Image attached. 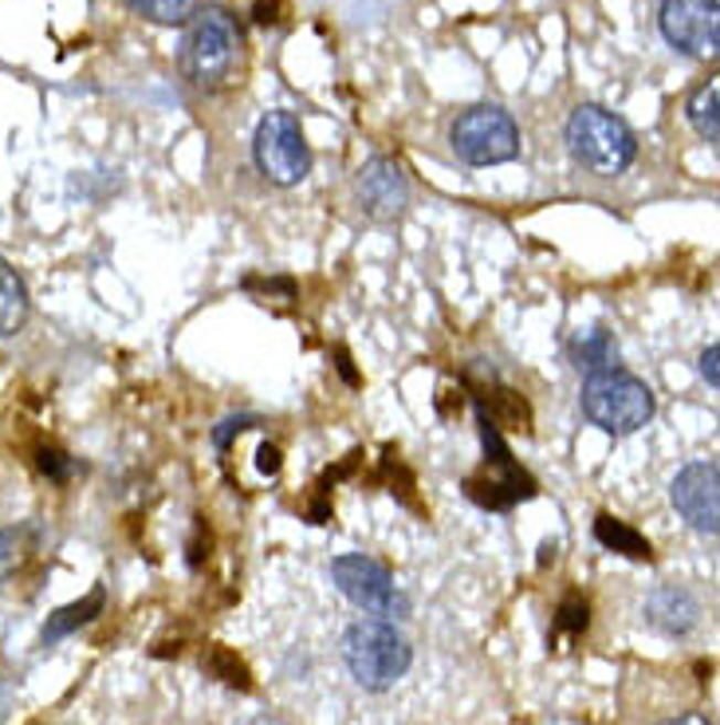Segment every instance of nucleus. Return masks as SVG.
I'll use <instances>...</instances> for the list:
<instances>
[{
    "mask_svg": "<svg viewBox=\"0 0 720 725\" xmlns=\"http://www.w3.org/2000/svg\"><path fill=\"white\" fill-rule=\"evenodd\" d=\"M331 576L342 596L351 599L354 608L367 611V616H410V599L394 588L390 571L379 560H370L362 553H347L339 560H331Z\"/></svg>",
    "mask_w": 720,
    "mask_h": 725,
    "instance_id": "nucleus-7",
    "label": "nucleus"
},
{
    "mask_svg": "<svg viewBox=\"0 0 720 725\" xmlns=\"http://www.w3.org/2000/svg\"><path fill=\"white\" fill-rule=\"evenodd\" d=\"M453 155L468 166H500L512 162L520 155V127L505 107L480 103L457 115V123L449 127Z\"/></svg>",
    "mask_w": 720,
    "mask_h": 725,
    "instance_id": "nucleus-5",
    "label": "nucleus"
},
{
    "mask_svg": "<svg viewBox=\"0 0 720 725\" xmlns=\"http://www.w3.org/2000/svg\"><path fill=\"white\" fill-rule=\"evenodd\" d=\"M99 611H103V588H95L91 596H83L80 603H67L64 611H55V616L47 619V627H44V647L55 643V639H64V634H72L75 627L91 623Z\"/></svg>",
    "mask_w": 720,
    "mask_h": 725,
    "instance_id": "nucleus-17",
    "label": "nucleus"
},
{
    "mask_svg": "<svg viewBox=\"0 0 720 725\" xmlns=\"http://www.w3.org/2000/svg\"><path fill=\"white\" fill-rule=\"evenodd\" d=\"M20 564V533L17 528H0V580L12 576Z\"/></svg>",
    "mask_w": 720,
    "mask_h": 725,
    "instance_id": "nucleus-20",
    "label": "nucleus"
},
{
    "mask_svg": "<svg viewBox=\"0 0 720 725\" xmlns=\"http://www.w3.org/2000/svg\"><path fill=\"white\" fill-rule=\"evenodd\" d=\"M661 36L685 55H717L720 44V4L717 0H661Z\"/></svg>",
    "mask_w": 720,
    "mask_h": 725,
    "instance_id": "nucleus-8",
    "label": "nucleus"
},
{
    "mask_svg": "<svg viewBox=\"0 0 720 725\" xmlns=\"http://www.w3.org/2000/svg\"><path fill=\"white\" fill-rule=\"evenodd\" d=\"M253 158L261 174L276 186H299L311 170V155H307L304 130L292 111H268L261 118L253 138Z\"/></svg>",
    "mask_w": 720,
    "mask_h": 725,
    "instance_id": "nucleus-6",
    "label": "nucleus"
},
{
    "mask_svg": "<svg viewBox=\"0 0 720 725\" xmlns=\"http://www.w3.org/2000/svg\"><path fill=\"white\" fill-rule=\"evenodd\" d=\"M28 312H32V300H28L24 281H20L17 269L0 256V339L17 336L20 327L28 324Z\"/></svg>",
    "mask_w": 720,
    "mask_h": 725,
    "instance_id": "nucleus-13",
    "label": "nucleus"
},
{
    "mask_svg": "<svg viewBox=\"0 0 720 725\" xmlns=\"http://www.w3.org/2000/svg\"><path fill=\"white\" fill-rule=\"evenodd\" d=\"M127 9L153 24H181L193 17V0H127Z\"/></svg>",
    "mask_w": 720,
    "mask_h": 725,
    "instance_id": "nucleus-18",
    "label": "nucleus"
},
{
    "mask_svg": "<svg viewBox=\"0 0 720 725\" xmlns=\"http://www.w3.org/2000/svg\"><path fill=\"white\" fill-rule=\"evenodd\" d=\"M717 359H720V347H717V344H709V347H705V351H701V375H705V379H709V387H717V382H720V375H717Z\"/></svg>",
    "mask_w": 720,
    "mask_h": 725,
    "instance_id": "nucleus-24",
    "label": "nucleus"
},
{
    "mask_svg": "<svg viewBox=\"0 0 720 725\" xmlns=\"http://www.w3.org/2000/svg\"><path fill=\"white\" fill-rule=\"evenodd\" d=\"M209 671L221 674V682H229V686L248 690V671H244V662L233 659L225 647H216V651H213V659H209Z\"/></svg>",
    "mask_w": 720,
    "mask_h": 725,
    "instance_id": "nucleus-19",
    "label": "nucleus"
},
{
    "mask_svg": "<svg viewBox=\"0 0 720 725\" xmlns=\"http://www.w3.org/2000/svg\"><path fill=\"white\" fill-rule=\"evenodd\" d=\"M253 427H256V418H253V414L225 418V422H221V427L213 430V442L221 445V450H225V445L233 442V434H244V430H253Z\"/></svg>",
    "mask_w": 720,
    "mask_h": 725,
    "instance_id": "nucleus-21",
    "label": "nucleus"
},
{
    "mask_svg": "<svg viewBox=\"0 0 720 725\" xmlns=\"http://www.w3.org/2000/svg\"><path fill=\"white\" fill-rule=\"evenodd\" d=\"M480 438H485V450H488V465H493L496 473H488L485 481L480 477H468L465 490L473 501H480V505L488 508H508L516 505L520 497H531V481L523 477V470H516L512 453H508V445L500 442V434H496V422L480 410Z\"/></svg>",
    "mask_w": 720,
    "mask_h": 725,
    "instance_id": "nucleus-9",
    "label": "nucleus"
},
{
    "mask_svg": "<svg viewBox=\"0 0 720 725\" xmlns=\"http://www.w3.org/2000/svg\"><path fill=\"white\" fill-rule=\"evenodd\" d=\"M677 513L689 521V528L705 536L720 533V470L717 462H693L685 465L669 485Z\"/></svg>",
    "mask_w": 720,
    "mask_h": 725,
    "instance_id": "nucleus-10",
    "label": "nucleus"
},
{
    "mask_svg": "<svg viewBox=\"0 0 720 725\" xmlns=\"http://www.w3.org/2000/svg\"><path fill=\"white\" fill-rule=\"evenodd\" d=\"M244 725H284V722H276V717H253V722H244Z\"/></svg>",
    "mask_w": 720,
    "mask_h": 725,
    "instance_id": "nucleus-27",
    "label": "nucleus"
},
{
    "mask_svg": "<svg viewBox=\"0 0 720 725\" xmlns=\"http://www.w3.org/2000/svg\"><path fill=\"white\" fill-rule=\"evenodd\" d=\"M571 359H575V367L586 375L611 371V367H618V344H614V336L606 332V327H591V332L575 336V344H571Z\"/></svg>",
    "mask_w": 720,
    "mask_h": 725,
    "instance_id": "nucleus-14",
    "label": "nucleus"
},
{
    "mask_svg": "<svg viewBox=\"0 0 720 725\" xmlns=\"http://www.w3.org/2000/svg\"><path fill=\"white\" fill-rule=\"evenodd\" d=\"M594 536H599V544H606V548H614V553H622V556H631V560H654V548H649L646 536L626 525V521L611 517V513H603V517L594 521Z\"/></svg>",
    "mask_w": 720,
    "mask_h": 725,
    "instance_id": "nucleus-15",
    "label": "nucleus"
},
{
    "mask_svg": "<svg viewBox=\"0 0 720 725\" xmlns=\"http://www.w3.org/2000/svg\"><path fill=\"white\" fill-rule=\"evenodd\" d=\"M40 470H44L47 477H55V481H67L72 465H67V458L60 450H40Z\"/></svg>",
    "mask_w": 720,
    "mask_h": 725,
    "instance_id": "nucleus-23",
    "label": "nucleus"
},
{
    "mask_svg": "<svg viewBox=\"0 0 720 725\" xmlns=\"http://www.w3.org/2000/svg\"><path fill=\"white\" fill-rule=\"evenodd\" d=\"M646 616L649 623L657 627V631L666 634H685L697 627V616H701V608H697V599L689 596V591L681 588H657L654 596L646 599Z\"/></svg>",
    "mask_w": 720,
    "mask_h": 725,
    "instance_id": "nucleus-12",
    "label": "nucleus"
},
{
    "mask_svg": "<svg viewBox=\"0 0 720 725\" xmlns=\"http://www.w3.org/2000/svg\"><path fill=\"white\" fill-rule=\"evenodd\" d=\"M689 123L693 130L705 138V143H717L720 138V83L709 80L693 91V99H689Z\"/></svg>",
    "mask_w": 720,
    "mask_h": 725,
    "instance_id": "nucleus-16",
    "label": "nucleus"
},
{
    "mask_svg": "<svg viewBox=\"0 0 720 725\" xmlns=\"http://www.w3.org/2000/svg\"><path fill=\"white\" fill-rule=\"evenodd\" d=\"M661 725H712V722L705 714H681V717H669V722H661Z\"/></svg>",
    "mask_w": 720,
    "mask_h": 725,
    "instance_id": "nucleus-26",
    "label": "nucleus"
},
{
    "mask_svg": "<svg viewBox=\"0 0 720 725\" xmlns=\"http://www.w3.org/2000/svg\"><path fill=\"white\" fill-rule=\"evenodd\" d=\"M256 458H261V462H256V465H261V473H268V477H272V473H279V450H276V445L264 442Z\"/></svg>",
    "mask_w": 720,
    "mask_h": 725,
    "instance_id": "nucleus-25",
    "label": "nucleus"
},
{
    "mask_svg": "<svg viewBox=\"0 0 720 725\" xmlns=\"http://www.w3.org/2000/svg\"><path fill=\"white\" fill-rule=\"evenodd\" d=\"M359 201L374 221H398L410 206V181L394 158H370L359 174Z\"/></svg>",
    "mask_w": 720,
    "mask_h": 725,
    "instance_id": "nucleus-11",
    "label": "nucleus"
},
{
    "mask_svg": "<svg viewBox=\"0 0 720 725\" xmlns=\"http://www.w3.org/2000/svg\"><path fill=\"white\" fill-rule=\"evenodd\" d=\"M559 627H568L571 634L586 631V603H579V599H563V608H559Z\"/></svg>",
    "mask_w": 720,
    "mask_h": 725,
    "instance_id": "nucleus-22",
    "label": "nucleus"
},
{
    "mask_svg": "<svg viewBox=\"0 0 720 725\" xmlns=\"http://www.w3.org/2000/svg\"><path fill=\"white\" fill-rule=\"evenodd\" d=\"M241 60V28L225 9H201L186 28V52L181 64L198 87H221L236 72Z\"/></svg>",
    "mask_w": 720,
    "mask_h": 725,
    "instance_id": "nucleus-4",
    "label": "nucleus"
},
{
    "mask_svg": "<svg viewBox=\"0 0 720 725\" xmlns=\"http://www.w3.org/2000/svg\"><path fill=\"white\" fill-rule=\"evenodd\" d=\"M342 662L362 690H390L414 662V647L390 619H359L342 631Z\"/></svg>",
    "mask_w": 720,
    "mask_h": 725,
    "instance_id": "nucleus-1",
    "label": "nucleus"
},
{
    "mask_svg": "<svg viewBox=\"0 0 720 725\" xmlns=\"http://www.w3.org/2000/svg\"><path fill=\"white\" fill-rule=\"evenodd\" d=\"M568 146L579 166H586L591 174H603V178L622 174L634 162V155H638L634 130L626 127L618 115L594 107V103H583V107L571 111Z\"/></svg>",
    "mask_w": 720,
    "mask_h": 725,
    "instance_id": "nucleus-2",
    "label": "nucleus"
},
{
    "mask_svg": "<svg viewBox=\"0 0 720 725\" xmlns=\"http://www.w3.org/2000/svg\"><path fill=\"white\" fill-rule=\"evenodd\" d=\"M583 414L606 434H634L654 418V390L638 375L622 371V367L586 375Z\"/></svg>",
    "mask_w": 720,
    "mask_h": 725,
    "instance_id": "nucleus-3",
    "label": "nucleus"
}]
</instances>
